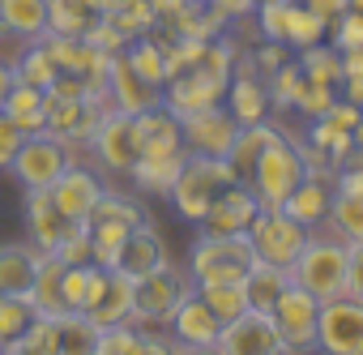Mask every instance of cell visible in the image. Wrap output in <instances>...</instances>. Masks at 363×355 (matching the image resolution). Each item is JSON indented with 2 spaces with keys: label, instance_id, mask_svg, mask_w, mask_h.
Returning a JSON list of instances; mask_svg holds the SVG:
<instances>
[{
  "label": "cell",
  "instance_id": "45",
  "mask_svg": "<svg viewBox=\"0 0 363 355\" xmlns=\"http://www.w3.org/2000/svg\"><path fill=\"white\" fill-rule=\"evenodd\" d=\"M333 99H337V86L303 77V90H299V99H295V107H291V111H299V116L316 120V116H325V111H329V103H333Z\"/></svg>",
  "mask_w": 363,
  "mask_h": 355
},
{
  "label": "cell",
  "instance_id": "23",
  "mask_svg": "<svg viewBox=\"0 0 363 355\" xmlns=\"http://www.w3.org/2000/svg\"><path fill=\"white\" fill-rule=\"evenodd\" d=\"M0 31L35 43L52 31V0H0Z\"/></svg>",
  "mask_w": 363,
  "mask_h": 355
},
{
  "label": "cell",
  "instance_id": "39",
  "mask_svg": "<svg viewBox=\"0 0 363 355\" xmlns=\"http://www.w3.org/2000/svg\"><path fill=\"white\" fill-rule=\"evenodd\" d=\"M299 69H303V77H312V82H329V86H337L342 82V52L329 43H312V48H303L299 56Z\"/></svg>",
  "mask_w": 363,
  "mask_h": 355
},
{
  "label": "cell",
  "instance_id": "43",
  "mask_svg": "<svg viewBox=\"0 0 363 355\" xmlns=\"http://www.w3.org/2000/svg\"><path fill=\"white\" fill-rule=\"evenodd\" d=\"M30 321H35L30 300H9V295H0V351H5L13 338H22Z\"/></svg>",
  "mask_w": 363,
  "mask_h": 355
},
{
  "label": "cell",
  "instance_id": "28",
  "mask_svg": "<svg viewBox=\"0 0 363 355\" xmlns=\"http://www.w3.org/2000/svg\"><path fill=\"white\" fill-rule=\"evenodd\" d=\"M0 111H5L26 137H30V133H43V129H48V90L18 82V86L9 90V99H5V107H0Z\"/></svg>",
  "mask_w": 363,
  "mask_h": 355
},
{
  "label": "cell",
  "instance_id": "57",
  "mask_svg": "<svg viewBox=\"0 0 363 355\" xmlns=\"http://www.w3.org/2000/svg\"><path fill=\"white\" fill-rule=\"evenodd\" d=\"M18 86V77H13V65L9 60H0V107H5V99H9V90Z\"/></svg>",
  "mask_w": 363,
  "mask_h": 355
},
{
  "label": "cell",
  "instance_id": "14",
  "mask_svg": "<svg viewBox=\"0 0 363 355\" xmlns=\"http://www.w3.org/2000/svg\"><path fill=\"white\" fill-rule=\"evenodd\" d=\"M218 351L223 355H286L282 351V338L269 321V312H240L235 321H223L218 329Z\"/></svg>",
  "mask_w": 363,
  "mask_h": 355
},
{
  "label": "cell",
  "instance_id": "37",
  "mask_svg": "<svg viewBox=\"0 0 363 355\" xmlns=\"http://www.w3.org/2000/svg\"><path fill=\"white\" fill-rule=\"evenodd\" d=\"M308 146H316V150L329 154L333 163H346V158L354 154V137H350V129H337V124L325 120V116L308 120Z\"/></svg>",
  "mask_w": 363,
  "mask_h": 355
},
{
  "label": "cell",
  "instance_id": "46",
  "mask_svg": "<svg viewBox=\"0 0 363 355\" xmlns=\"http://www.w3.org/2000/svg\"><path fill=\"white\" fill-rule=\"evenodd\" d=\"M90 270H94V266H65L60 295H65V308H69V312H82L86 291H90Z\"/></svg>",
  "mask_w": 363,
  "mask_h": 355
},
{
  "label": "cell",
  "instance_id": "35",
  "mask_svg": "<svg viewBox=\"0 0 363 355\" xmlns=\"http://www.w3.org/2000/svg\"><path fill=\"white\" fill-rule=\"evenodd\" d=\"M128 223H111V219H90V253H94V266L103 270H116L120 261V248L128 240Z\"/></svg>",
  "mask_w": 363,
  "mask_h": 355
},
{
  "label": "cell",
  "instance_id": "17",
  "mask_svg": "<svg viewBox=\"0 0 363 355\" xmlns=\"http://www.w3.org/2000/svg\"><path fill=\"white\" fill-rule=\"evenodd\" d=\"M333 185H337V167H320V171H308L303 180L295 185V193L282 202V210L303 223L308 231H320L325 214H329V202H333Z\"/></svg>",
  "mask_w": 363,
  "mask_h": 355
},
{
  "label": "cell",
  "instance_id": "58",
  "mask_svg": "<svg viewBox=\"0 0 363 355\" xmlns=\"http://www.w3.org/2000/svg\"><path fill=\"white\" fill-rule=\"evenodd\" d=\"M350 137H354V154H363V116H359V124H354Z\"/></svg>",
  "mask_w": 363,
  "mask_h": 355
},
{
  "label": "cell",
  "instance_id": "12",
  "mask_svg": "<svg viewBox=\"0 0 363 355\" xmlns=\"http://www.w3.org/2000/svg\"><path fill=\"white\" fill-rule=\"evenodd\" d=\"M179 133H184V150H189V154L227 158V154H231V146H235L240 120H235L223 103H214V107H201V111L179 116Z\"/></svg>",
  "mask_w": 363,
  "mask_h": 355
},
{
  "label": "cell",
  "instance_id": "47",
  "mask_svg": "<svg viewBox=\"0 0 363 355\" xmlns=\"http://www.w3.org/2000/svg\"><path fill=\"white\" fill-rule=\"evenodd\" d=\"M329 43H333L337 52H354V48H363V13L346 9V13L329 26Z\"/></svg>",
  "mask_w": 363,
  "mask_h": 355
},
{
  "label": "cell",
  "instance_id": "22",
  "mask_svg": "<svg viewBox=\"0 0 363 355\" xmlns=\"http://www.w3.org/2000/svg\"><path fill=\"white\" fill-rule=\"evenodd\" d=\"M35 270H39V248H35L30 240L0 244V295H9V300H30Z\"/></svg>",
  "mask_w": 363,
  "mask_h": 355
},
{
  "label": "cell",
  "instance_id": "48",
  "mask_svg": "<svg viewBox=\"0 0 363 355\" xmlns=\"http://www.w3.org/2000/svg\"><path fill=\"white\" fill-rule=\"evenodd\" d=\"M124 355H171V334L167 329H137Z\"/></svg>",
  "mask_w": 363,
  "mask_h": 355
},
{
  "label": "cell",
  "instance_id": "51",
  "mask_svg": "<svg viewBox=\"0 0 363 355\" xmlns=\"http://www.w3.org/2000/svg\"><path fill=\"white\" fill-rule=\"evenodd\" d=\"M333 193H363V154H350L346 163H337Z\"/></svg>",
  "mask_w": 363,
  "mask_h": 355
},
{
  "label": "cell",
  "instance_id": "27",
  "mask_svg": "<svg viewBox=\"0 0 363 355\" xmlns=\"http://www.w3.org/2000/svg\"><path fill=\"white\" fill-rule=\"evenodd\" d=\"M60 278H65V261L56 253H39V270H35V287H30V308L35 317H65V295H60Z\"/></svg>",
  "mask_w": 363,
  "mask_h": 355
},
{
  "label": "cell",
  "instance_id": "6",
  "mask_svg": "<svg viewBox=\"0 0 363 355\" xmlns=\"http://www.w3.org/2000/svg\"><path fill=\"white\" fill-rule=\"evenodd\" d=\"M308 236L312 231L303 223H295L282 206H261L257 219H252V227H248V240H252L257 261H269L278 270H291L295 266V257L303 253Z\"/></svg>",
  "mask_w": 363,
  "mask_h": 355
},
{
  "label": "cell",
  "instance_id": "50",
  "mask_svg": "<svg viewBox=\"0 0 363 355\" xmlns=\"http://www.w3.org/2000/svg\"><path fill=\"white\" fill-rule=\"evenodd\" d=\"M248 60H252V69H257L261 77H269L278 65H286V60H291V52H286V43H269V39H265V43H261Z\"/></svg>",
  "mask_w": 363,
  "mask_h": 355
},
{
  "label": "cell",
  "instance_id": "11",
  "mask_svg": "<svg viewBox=\"0 0 363 355\" xmlns=\"http://www.w3.org/2000/svg\"><path fill=\"white\" fill-rule=\"evenodd\" d=\"M107 111H111L107 90H94L86 99H48V133L60 137L65 146H86Z\"/></svg>",
  "mask_w": 363,
  "mask_h": 355
},
{
  "label": "cell",
  "instance_id": "44",
  "mask_svg": "<svg viewBox=\"0 0 363 355\" xmlns=\"http://www.w3.org/2000/svg\"><path fill=\"white\" fill-rule=\"evenodd\" d=\"M65 266H94V253H90V223H69V231L60 236V244L52 248Z\"/></svg>",
  "mask_w": 363,
  "mask_h": 355
},
{
  "label": "cell",
  "instance_id": "13",
  "mask_svg": "<svg viewBox=\"0 0 363 355\" xmlns=\"http://www.w3.org/2000/svg\"><path fill=\"white\" fill-rule=\"evenodd\" d=\"M82 312H86L99 329H107V325H124L128 312H133V278L120 274V270H103V266H94V270H90V291H86Z\"/></svg>",
  "mask_w": 363,
  "mask_h": 355
},
{
  "label": "cell",
  "instance_id": "38",
  "mask_svg": "<svg viewBox=\"0 0 363 355\" xmlns=\"http://www.w3.org/2000/svg\"><path fill=\"white\" fill-rule=\"evenodd\" d=\"M329 39V26L316 18V13H308L299 0H291V18H286V48L291 52H303V48H312V43H325Z\"/></svg>",
  "mask_w": 363,
  "mask_h": 355
},
{
  "label": "cell",
  "instance_id": "3",
  "mask_svg": "<svg viewBox=\"0 0 363 355\" xmlns=\"http://www.w3.org/2000/svg\"><path fill=\"white\" fill-rule=\"evenodd\" d=\"M303 175H308V163H303V154H299L295 133L278 129V133L265 141V150H261V158H257V167H252V175H248V189L257 193L261 206H282V202L295 193V185L303 180Z\"/></svg>",
  "mask_w": 363,
  "mask_h": 355
},
{
  "label": "cell",
  "instance_id": "53",
  "mask_svg": "<svg viewBox=\"0 0 363 355\" xmlns=\"http://www.w3.org/2000/svg\"><path fill=\"white\" fill-rule=\"evenodd\" d=\"M359 116H363V107H359V103H350V99H342V94H337V99L329 103V111H325V120H333L337 129H350V133H354Z\"/></svg>",
  "mask_w": 363,
  "mask_h": 355
},
{
  "label": "cell",
  "instance_id": "26",
  "mask_svg": "<svg viewBox=\"0 0 363 355\" xmlns=\"http://www.w3.org/2000/svg\"><path fill=\"white\" fill-rule=\"evenodd\" d=\"M184 158H189V150H167V154H137V163H133V185L141 189V193H158V197H167L171 193V185H175V175H179V167H184Z\"/></svg>",
  "mask_w": 363,
  "mask_h": 355
},
{
  "label": "cell",
  "instance_id": "21",
  "mask_svg": "<svg viewBox=\"0 0 363 355\" xmlns=\"http://www.w3.org/2000/svg\"><path fill=\"white\" fill-rule=\"evenodd\" d=\"M218 329H223V321L210 312V304H206L197 291L179 304V308L171 312V321H167V334H171L175 342H197V346H214V342H218Z\"/></svg>",
  "mask_w": 363,
  "mask_h": 355
},
{
  "label": "cell",
  "instance_id": "56",
  "mask_svg": "<svg viewBox=\"0 0 363 355\" xmlns=\"http://www.w3.org/2000/svg\"><path fill=\"white\" fill-rule=\"evenodd\" d=\"M171 355H223V351H218V342L214 346H197V342H175L171 338Z\"/></svg>",
  "mask_w": 363,
  "mask_h": 355
},
{
  "label": "cell",
  "instance_id": "29",
  "mask_svg": "<svg viewBox=\"0 0 363 355\" xmlns=\"http://www.w3.org/2000/svg\"><path fill=\"white\" fill-rule=\"evenodd\" d=\"M320 231H329V236L342 240V244L363 240V193H333Z\"/></svg>",
  "mask_w": 363,
  "mask_h": 355
},
{
  "label": "cell",
  "instance_id": "7",
  "mask_svg": "<svg viewBox=\"0 0 363 355\" xmlns=\"http://www.w3.org/2000/svg\"><path fill=\"white\" fill-rule=\"evenodd\" d=\"M316 317H320V300H312L303 287L286 283L269 308V321H274L286 355H316Z\"/></svg>",
  "mask_w": 363,
  "mask_h": 355
},
{
  "label": "cell",
  "instance_id": "19",
  "mask_svg": "<svg viewBox=\"0 0 363 355\" xmlns=\"http://www.w3.org/2000/svg\"><path fill=\"white\" fill-rule=\"evenodd\" d=\"M167 261H171L167 240L154 231V223H141V227H133V231H128V240H124V248H120L116 270H120V274H128V278H141V274H154V270H158V266H167Z\"/></svg>",
  "mask_w": 363,
  "mask_h": 355
},
{
  "label": "cell",
  "instance_id": "54",
  "mask_svg": "<svg viewBox=\"0 0 363 355\" xmlns=\"http://www.w3.org/2000/svg\"><path fill=\"white\" fill-rule=\"evenodd\" d=\"M299 5H303L308 13H316L325 26H333V22H337L346 9H350V0H299Z\"/></svg>",
  "mask_w": 363,
  "mask_h": 355
},
{
  "label": "cell",
  "instance_id": "30",
  "mask_svg": "<svg viewBox=\"0 0 363 355\" xmlns=\"http://www.w3.org/2000/svg\"><path fill=\"white\" fill-rule=\"evenodd\" d=\"M13 77L22 86H39V90H52V82L60 77V65L52 60L48 43L35 39V43H22V52L13 56Z\"/></svg>",
  "mask_w": 363,
  "mask_h": 355
},
{
  "label": "cell",
  "instance_id": "24",
  "mask_svg": "<svg viewBox=\"0 0 363 355\" xmlns=\"http://www.w3.org/2000/svg\"><path fill=\"white\" fill-rule=\"evenodd\" d=\"M137 120V154H167V150H184V133H179V116L171 107H145L133 116Z\"/></svg>",
  "mask_w": 363,
  "mask_h": 355
},
{
  "label": "cell",
  "instance_id": "52",
  "mask_svg": "<svg viewBox=\"0 0 363 355\" xmlns=\"http://www.w3.org/2000/svg\"><path fill=\"white\" fill-rule=\"evenodd\" d=\"M22 137H26V133H22L5 111H0V171H9V163H13V154H18Z\"/></svg>",
  "mask_w": 363,
  "mask_h": 355
},
{
  "label": "cell",
  "instance_id": "4",
  "mask_svg": "<svg viewBox=\"0 0 363 355\" xmlns=\"http://www.w3.org/2000/svg\"><path fill=\"white\" fill-rule=\"evenodd\" d=\"M286 278L295 287H303L312 300H337L346 295V244L333 240L329 231H312L303 253L295 257V266L286 270Z\"/></svg>",
  "mask_w": 363,
  "mask_h": 355
},
{
  "label": "cell",
  "instance_id": "15",
  "mask_svg": "<svg viewBox=\"0 0 363 355\" xmlns=\"http://www.w3.org/2000/svg\"><path fill=\"white\" fill-rule=\"evenodd\" d=\"M48 193H52L56 210H60L69 223H86L90 210L99 206V197L107 193V185L99 180V171H94V167H86V163H69V167L60 171V180H56Z\"/></svg>",
  "mask_w": 363,
  "mask_h": 355
},
{
  "label": "cell",
  "instance_id": "25",
  "mask_svg": "<svg viewBox=\"0 0 363 355\" xmlns=\"http://www.w3.org/2000/svg\"><path fill=\"white\" fill-rule=\"evenodd\" d=\"M26 231H30V244L39 253H52L60 244V236L69 231V219L56 210V202H52L48 189L26 193Z\"/></svg>",
  "mask_w": 363,
  "mask_h": 355
},
{
  "label": "cell",
  "instance_id": "32",
  "mask_svg": "<svg viewBox=\"0 0 363 355\" xmlns=\"http://www.w3.org/2000/svg\"><path fill=\"white\" fill-rule=\"evenodd\" d=\"M278 133V124H248V129H240L235 133V146H231V154H227V163L235 167V175H240V185H248V175H252V167H257V158H261V150H265V141Z\"/></svg>",
  "mask_w": 363,
  "mask_h": 355
},
{
  "label": "cell",
  "instance_id": "36",
  "mask_svg": "<svg viewBox=\"0 0 363 355\" xmlns=\"http://www.w3.org/2000/svg\"><path fill=\"white\" fill-rule=\"evenodd\" d=\"M103 13L90 5V0H52V31L48 35H90V26Z\"/></svg>",
  "mask_w": 363,
  "mask_h": 355
},
{
  "label": "cell",
  "instance_id": "42",
  "mask_svg": "<svg viewBox=\"0 0 363 355\" xmlns=\"http://www.w3.org/2000/svg\"><path fill=\"white\" fill-rule=\"evenodd\" d=\"M269 86V107H295V99H299V90H303V69H299V60H286V65H278L269 77H265Z\"/></svg>",
  "mask_w": 363,
  "mask_h": 355
},
{
  "label": "cell",
  "instance_id": "59",
  "mask_svg": "<svg viewBox=\"0 0 363 355\" xmlns=\"http://www.w3.org/2000/svg\"><path fill=\"white\" fill-rule=\"evenodd\" d=\"M350 9H354V13H363V0H350Z\"/></svg>",
  "mask_w": 363,
  "mask_h": 355
},
{
  "label": "cell",
  "instance_id": "16",
  "mask_svg": "<svg viewBox=\"0 0 363 355\" xmlns=\"http://www.w3.org/2000/svg\"><path fill=\"white\" fill-rule=\"evenodd\" d=\"M257 210H261V202H257V193L248 189V185H231V189H223L214 202H210V210L201 214V231L206 236H248V227H252V219H257Z\"/></svg>",
  "mask_w": 363,
  "mask_h": 355
},
{
  "label": "cell",
  "instance_id": "49",
  "mask_svg": "<svg viewBox=\"0 0 363 355\" xmlns=\"http://www.w3.org/2000/svg\"><path fill=\"white\" fill-rule=\"evenodd\" d=\"M346 295L363 304V240L346 244Z\"/></svg>",
  "mask_w": 363,
  "mask_h": 355
},
{
  "label": "cell",
  "instance_id": "9",
  "mask_svg": "<svg viewBox=\"0 0 363 355\" xmlns=\"http://www.w3.org/2000/svg\"><path fill=\"white\" fill-rule=\"evenodd\" d=\"M86 150L94 154L99 171L128 175L133 163H137V150H141V141H137V120H133L128 111H116V107H111V111L99 120V129L90 133Z\"/></svg>",
  "mask_w": 363,
  "mask_h": 355
},
{
  "label": "cell",
  "instance_id": "8",
  "mask_svg": "<svg viewBox=\"0 0 363 355\" xmlns=\"http://www.w3.org/2000/svg\"><path fill=\"white\" fill-rule=\"evenodd\" d=\"M69 163H73V158H69V146L43 129V133L22 137V146H18L9 171H13V180H18L26 193H35V189H52Z\"/></svg>",
  "mask_w": 363,
  "mask_h": 355
},
{
  "label": "cell",
  "instance_id": "5",
  "mask_svg": "<svg viewBox=\"0 0 363 355\" xmlns=\"http://www.w3.org/2000/svg\"><path fill=\"white\" fill-rule=\"evenodd\" d=\"M240 180L235 175V167L227 163V158H206V154H189L184 158V167H179V175H175V185H171V206H175V214L179 219H189V223H201V214L210 210V202L223 193V189H231Z\"/></svg>",
  "mask_w": 363,
  "mask_h": 355
},
{
  "label": "cell",
  "instance_id": "33",
  "mask_svg": "<svg viewBox=\"0 0 363 355\" xmlns=\"http://www.w3.org/2000/svg\"><path fill=\"white\" fill-rule=\"evenodd\" d=\"M291 278H286V270H278V266H269V261H257L248 274H244V295H248V308H257V312H269L274 308V300L282 295V287H286Z\"/></svg>",
  "mask_w": 363,
  "mask_h": 355
},
{
  "label": "cell",
  "instance_id": "2",
  "mask_svg": "<svg viewBox=\"0 0 363 355\" xmlns=\"http://www.w3.org/2000/svg\"><path fill=\"white\" fill-rule=\"evenodd\" d=\"M257 266V253H252V240L248 236H197L189 257H184V270L193 278V287H223V283H244V274Z\"/></svg>",
  "mask_w": 363,
  "mask_h": 355
},
{
  "label": "cell",
  "instance_id": "18",
  "mask_svg": "<svg viewBox=\"0 0 363 355\" xmlns=\"http://www.w3.org/2000/svg\"><path fill=\"white\" fill-rule=\"evenodd\" d=\"M223 107L240 120V129L269 120V90H265V77L252 69V60H244V69H240V60H235V73H231V82H227Z\"/></svg>",
  "mask_w": 363,
  "mask_h": 355
},
{
  "label": "cell",
  "instance_id": "10",
  "mask_svg": "<svg viewBox=\"0 0 363 355\" xmlns=\"http://www.w3.org/2000/svg\"><path fill=\"white\" fill-rule=\"evenodd\" d=\"M316 355H363V304L359 300L337 295L320 304Z\"/></svg>",
  "mask_w": 363,
  "mask_h": 355
},
{
  "label": "cell",
  "instance_id": "41",
  "mask_svg": "<svg viewBox=\"0 0 363 355\" xmlns=\"http://www.w3.org/2000/svg\"><path fill=\"white\" fill-rule=\"evenodd\" d=\"M197 295L210 304V312H214L218 321H235L240 312H248V295H244V283H223V287L206 283V287H197Z\"/></svg>",
  "mask_w": 363,
  "mask_h": 355
},
{
  "label": "cell",
  "instance_id": "55",
  "mask_svg": "<svg viewBox=\"0 0 363 355\" xmlns=\"http://www.w3.org/2000/svg\"><path fill=\"white\" fill-rule=\"evenodd\" d=\"M210 9H218L227 22H240V18H252V9H257V0H206Z\"/></svg>",
  "mask_w": 363,
  "mask_h": 355
},
{
  "label": "cell",
  "instance_id": "34",
  "mask_svg": "<svg viewBox=\"0 0 363 355\" xmlns=\"http://www.w3.org/2000/svg\"><path fill=\"white\" fill-rule=\"evenodd\" d=\"M124 60H128V69L141 77V82H150V86H167V52H162V43H154V39H133L124 52H120Z\"/></svg>",
  "mask_w": 363,
  "mask_h": 355
},
{
  "label": "cell",
  "instance_id": "20",
  "mask_svg": "<svg viewBox=\"0 0 363 355\" xmlns=\"http://www.w3.org/2000/svg\"><path fill=\"white\" fill-rule=\"evenodd\" d=\"M107 99H111L116 111L137 116V111H145V107H158V103H162V90L150 86V82H141V77L128 69V60L116 56V60H111V73H107Z\"/></svg>",
  "mask_w": 363,
  "mask_h": 355
},
{
  "label": "cell",
  "instance_id": "40",
  "mask_svg": "<svg viewBox=\"0 0 363 355\" xmlns=\"http://www.w3.org/2000/svg\"><path fill=\"white\" fill-rule=\"evenodd\" d=\"M0 355H56V321L52 317H35L26 325V334L13 338Z\"/></svg>",
  "mask_w": 363,
  "mask_h": 355
},
{
  "label": "cell",
  "instance_id": "31",
  "mask_svg": "<svg viewBox=\"0 0 363 355\" xmlns=\"http://www.w3.org/2000/svg\"><path fill=\"white\" fill-rule=\"evenodd\" d=\"M99 325L86 312L56 317V355H99Z\"/></svg>",
  "mask_w": 363,
  "mask_h": 355
},
{
  "label": "cell",
  "instance_id": "1",
  "mask_svg": "<svg viewBox=\"0 0 363 355\" xmlns=\"http://www.w3.org/2000/svg\"><path fill=\"white\" fill-rule=\"evenodd\" d=\"M193 291L197 287H193L189 270L175 266V261L158 266L154 274L133 278V312H128V325L133 329H167L171 312L184 304Z\"/></svg>",
  "mask_w": 363,
  "mask_h": 355
}]
</instances>
